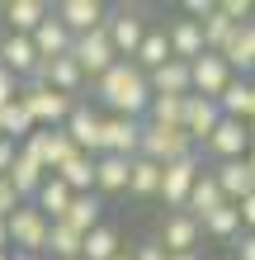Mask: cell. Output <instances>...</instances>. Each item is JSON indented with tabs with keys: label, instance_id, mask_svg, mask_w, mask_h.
Listing matches in <instances>:
<instances>
[{
	"label": "cell",
	"instance_id": "1",
	"mask_svg": "<svg viewBox=\"0 0 255 260\" xmlns=\"http://www.w3.org/2000/svg\"><path fill=\"white\" fill-rule=\"evenodd\" d=\"M95 95L118 118H147V109H152V81H147V71L137 62H114L95 81Z\"/></svg>",
	"mask_w": 255,
	"mask_h": 260
},
{
	"label": "cell",
	"instance_id": "2",
	"mask_svg": "<svg viewBox=\"0 0 255 260\" xmlns=\"http://www.w3.org/2000/svg\"><path fill=\"white\" fill-rule=\"evenodd\" d=\"M19 100H24L28 118H33V128H66L71 109H76V100L62 95V90H52L48 81H28V85H19Z\"/></svg>",
	"mask_w": 255,
	"mask_h": 260
},
{
	"label": "cell",
	"instance_id": "3",
	"mask_svg": "<svg viewBox=\"0 0 255 260\" xmlns=\"http://www.w3.org/2000/svg\"><path fill=\"white\" fill-rule=\"evenodd\" d=\"M10 246L19 251V255H48V232H52V222L43 218V213L33 204H19L10 213Z\"/></svg>",
	"mask_w": 255,
	"mask_h": 260
},
{
	"label": "cell",
	"instance_id": "4",
	"mask_svg": "<svg viewBox=\"0 0 255 260\" xmlns=\"http://www.w3.org/2000/svg\"><path fill=\"white\" fill-rule=\"evenodd\" d=\"M199 175H203L199 151H194V156H179V161H170V166H161V199H166L170 213H185L194 185H199Z\"/></svg>",
	"mask_w": 255,
	"mask_h": 260
},
{
	"label": "cell",
	"instance_id": "5",
	"mask_svg": "<svg viewBox=\"0 0 255 260\" xmlns=\"http://www.w3.org/2000/svg\"><path fill=\"white\" fill-rule=\"evenodd\" d=\"M194 151H199V147L189 142V133H185V128L142 123V151H137V156L156 161V166H170V161H179V156H194Z\"/></svg>",
	"mask_w": 255,
	"mask_h": 260
},
{
	"label": "cell",
	"instance_id": "6",
	"mask_svg": "<svg viewBox=\"0 0 255 260\" xmlns=\"http://www.w3.org/2000/svg\"><path fill=\"white\" fill-rule=\"evenodd\" d=\"M147 28H152V24H147L137 10H128V5L109 10V19H104V34H109L114 52H118V62H132V57H137L142 38H147Z\"/></svg>",
	"mask_w": 255,
	"mask_h": 260
},
{
	"label": "cell",
	"instance_id": "7",
	"mask_svg": "<svg viewBox=\"0 0 255 260\" xmlns=\"http://www.w3.org/2000/svg\"><path fill=\"white\" fill-rule=\"evenodd\" d=\"M66 137L76 142L81 156H99L104 151V114L90 109L85 100H76V109H71V118H66Z\"/></svg>",
	"mask_w": 255,
	"mask_h": 260
},
{
	"label": "cell",
	"instance_id": "8",
	"mask_svg": "<svg viewBox=\"0 0 255 260\" xmlns=\"http://www.w3.org/2000/svg\"><path fill=\"white\" fill-rule=\"evenodd\" d=\"M71 57H76V67L85 71V81H99V76L118 62V52H114V43H109V34H104V28H95V34H81L76 48H71Z\"/></svg>",
	"mask_w": 255,
	"mask_h": 260
},
{
	"label": "cell",
	"instance_id": "9",
	"mask_svg": "<svg viewBox=\"0 0 255 260\" xmlns=\"http://www.w3.org/2000/svg\"><path fill=\"white\" fill-rule=\"evenodd\" d=\"M137 151H142V118L104 114V151H99V156H123V161H132Z\"/></svg>",
	"mask_w": 255,
	"mask_h": 260
},
{
	"label": "cell",
	"instance_id": "10",
	"mask_svg": "<svg viewBox=\"0 0 255 260\" xmlns=\"http://www.w3.org/2000/svg\"><path fill=\"white\" fill-rule=\"evenodd\" d=\"M189 81H194V95H203V100H217L222 90L232 85V67H227V57H217V52H203L199 62H189Z\"/></svg>",
	"mask_w": 255,
	"mask_h": 260
},
{
	"label": "cell",
	"instance_id": "11",
	"mask_svg": "<svg viewBox=\"0 0 255 260\" xmlns=\"http://www.w3.org/2000/svg\"><path fill=\"white\" fill-rule=\"evenodd\" d=\"M24 147H33V151H38V161H43V171H48V175H57L71 156H76V142L66 137V128H38Z\"/></svg>",
	"mask_w": 255,
	"mask_h": 260
},
{
	"label": "cell",
	"instance_id": "12",
	"mask_svg": "<svg viewBox=\"0 0 255 260\" xmlns=\"http://www.w3.org/2000/svg\"><path fill=\"white\" fill-rule=\"evenodd\" d=\"M222 123V104L217 100H203V95H189L185 100V133L194 147H208V137L217 133Z\"/></svg>",
	"mask_w": 255,
	"mask_h": 260
},
{
	"label": "cell",
	"instance_id": "13",
	"mask_svg": "<svg viewBox=\"0 0 255 260\" xmlns=\"http://www.w3.org/2000/svg\"><path fill=\"white\" fill-rule=\"evenodd\" d=\"M0 67L5 71H14V81H33L38 76V67H43V57H38V48H33V38H24V34H10L5 43H0Z\"/></svg>",
	"mask_w": 255,
	"mask_h": 260
},
{
	"label": "cell",
	"instance_id": "14",
	"mask_svg": "<svg viewBox=\"0 0 255 260\" xmlns=\"http://www.w3.org/2000/svg\"><path fill=\"white\" fill-rule=\"evenodd\" d=\"M199 232H203L199 218H189V213H166L156 241L166 246V255H185V251H199Z\"/></svg>",
	"mask_w": 255,
	"mask_h": 260
},
{
	"label": "cell",
	"instance_id": "15",
	"mask_svg": "<svg viewBox=\"0 0 255 260\" xmlns=\"http://www.w3.org/2000/svg\"><path fill=\"white\" fill-rule=\"evenodd\" d=\"M33 48H38V57L43 62H57V57H71V48H76V34L57 19V10L43 19L38 28H33Z\"/></svg>",
	"mask_w": 255,
	"mask_h": 260
},
{
	"label": "cell",
	"instance_id": "16",
	"mask_svg": "<svg viewBox=\"0 0 255 260\" xmlns=\"http://www.w3.org/2000/svg\"><path fill=\"white\" fill-rule=\"evenodd\" d=\"M203 151H213L217 166H222V161H241L246 151H250V128H246V123H236V118H222L217 133L208 137V147H203Z\"/></svg>",
	"mask_w": 255,
	"mask_h": 260
},
{
	"label": "cell",
	"instance_id": "17",
	"mask_svg": "<svg viewBox=\"0 0 255 260\" xmlns=\"http://www.w3.org/2000/svg\"><path fill=\"white\" fill-rule=\"evenodd\" d=\"M43 180H48V171H43L38 151L19 142V156H14V166H10V185L19 189V199H24V204H33V194L43 189Z\"/></svg>",
	"mask_w": 255,
	"mask_h": 260
},
{
	"label": "cell",
	"instance_id": "18",
	"mask_svg": "<svg viewBox=\"0 0 255 260\" xmlns=\"http://www.w3.org/2000/svg\"><path fill=\"white\" fill-rule=\"evenodd\" d=\"M213 180H217V189H222L227 204H241V199L255 194V171H250L246 156H241V161H222L217 171H213Z\"/></svg>",
	"mask_w": 255,
	"mask_h": 260
},
{
	"label": "cell",
	"instance_id": "19",
	"mask_svg": "<svg viewBox=\"0 0 255 260\" xmlns=\"http://www.w3.org/2000/svg\"><path fill=\"white\" fill-rule=\"evenodd\" d=\"M57 19H62L71 34H95V28H104V19H109V10L99 5V0H62L57 5Z\"/></svg>",
	"mask_w": 255,
	"mask_h": 260
},
{
	"label": "cell",
	"instance_id": "20",
	"mask_svg": "<svg viewBox=\"0 0 255 260\" xmlns=\"http://www.w3.org/2000/svg\"><path fill=\"white\" fill-rule=\"evenodd\" d=\"M222 118H236V123H250L255 118V76H232V85L217 95Z\"/></svg>",
	"mask_w": 255,
	"mask_h": 260
},
{
	"label": "cell",
	"instance_id": "21",
	"mask_svg": "<svg viewBox=\"0 0 255 260\" xmlns=\"http://www.w3.org/2000/svg\"><path fill=\"white\" fill-rule=\"evenodd\" d=\"M166 34H170V57L175 62H199L208 52L203 48V24H194V19H170Z\"/></svg>",
	"mask_w": 255,
	"mask_h": 260
},
{
	"label": "cell",
	"instance_id": "22",
	"mask_svg": "<svg viewBox=\"0 0 255 260\" xmlns=\"http://www.w3.org/2000/svg\"><path fill=\"white\" fill-rule=\"evenodd\" d=\"M33 81H48L52 90H62V95L76 100V90L85 85V71L76 67V57H57V62H43V67H38Z\"/></svg>",
	"mask_w": 255,
	"mask_h": 260
},
{
	"label": "cell",
	"instance_id": "23",
	"mask_svg": "<svg viewBox=\"0 0 255 260\" xmlns=\"http://www.w3.org/2000/svg\"><path fill=\"white\" fill-rule=\"evenodd\" d=\"M132 161H123V156H95V194H128Z\"/></svg>",
	"mask_w": 255,
	"mask_h": 260
},
{
	"label": "cell",
	"instance_id": "24",
	"mask_svg": "<svg viewBox=\"0 0 255 260\" xmlns=\"http://www.w3.org/2000/svg\"><path fill=\"white\" fill-rule=\"evenodd\" d=\"M132 62H137L147 76L161 71V67L170 62V34H166V24H152V28H147V38H142V48H137Z\"/></svg>",
	"mask_w": 255,
	"mask_h": 260
},
{
	"label": "cell",
	"instance_id": "25",
	"mask_svg": "<svg viewBox=\"0 0 255 260\" xmlns=\"http://www.w3.org/2000/svg\"><path fill=\"white\" fill-rule=\"evenodd\" d=\"M71 199H76V194H71L57 175H48V180H43V189L33 194V208H38L48 222H62V218H66V208H71Z\"/></svg>",
	"mask_w": 255,
	"mask_h": 260
},
{
	"label": "cell",
	"instance_id": "26",
	"mask_svg": "<svg viewBox=\"0 0 255 260\" xmlns=\"http://www.w3.org/2000/svg\"><path fill=\"white\" fill-rule=\"evenodd\" d=\"M222 204H227V199H222L213 171H203V175H199V185H194V194H189V204H185V213H189V218H199V222H208Z\"/></svg>",
	"mask_w": 255,
	"mask_h": 260
},
{
	"label": "cell",
	"instance_id": "27",
	"mask_svg": "<svg viewBox=\"0 0 255 260\" xmlns=\"http://www.w3.org/2000/svg\"><path fill=\"white\" fill-rule=\"evenodd\" d=\"M52 14V5H43V0H10L5 5V19H10V34H24L33 38V28Z\"/></svg>",
	"mask_w": 255,
	"mask_h": 260
},
{
	"label": "cell",
	"instance_id": "28",
	"mask_svg": "<svg viewBox=\"0 0 255 260\" xmlns=\"http://www.w3.org/2000/svg\"><path fill=\"white\" fill-rule=\"evenodd\" d=\"M222 57H227L232 76H250L255 71V19L236 28V38L227 43V52H222Z\"/></svg>",
	"mask_w": 255,
	"mask_h": 260
},
{
	"label": "cell",
	"instance_id": "29",
	"mask_svg": "<svg viewBox=\"0 0 255 260\" xmlns=\"http://www.w3.org/2000/svg\"><path fill=\"white\" fill-rule=\"evenodd\" d=\"M152 81V95H194V81H189V62H170L161 67V71H152L147 76Z\"/></svg>",
	"mask_w": 255,
	"mask_h": 260
},
{
	"label": "cell",
	"instance_id": "30",
	"mask_svg": "<svg viewBox=\"0 0 255 260\" xmlns=\"http://www.w3.org/2000/svg\"><path fill=\"white\" fill-rule=\"evenodd\" d=\"M123 255V237H118V227L99 222L95 232H85V246H81V260H114Z\"/></svg>",
	"mask_w": 255,
	"mask_h": 260
},
{
	"label": "cell",
	"instance_id": "31",
	"mask_svg": "<svg viewBox=\"0 0 255 260\" xmlns=\"http://www.w3.org/2000/svg\"><path fill=\"white\" fill-rule=\"evenodd\" d=\"M38 128H33V118H28V109H24V100L14 95L10 104H0V137H10V142H28Z\"/></svg>",
	"mask_w": 255,
	"mask_h": 260
},
{
	"label": "cell",
	"instance_id": "32",
	"mask_svg": "<svg viewBox=\"0 0 255 260\" xmlns=\"http://www.w3.org/2000/svg\"><path fill=\"white\" fill-rule=\"evenodd\" d=\"M57 180H62L71 194H95V156H81L76 151V156L57 171Z\"/></svg>",
	"mask_w": 255,
	"mask_h": 260
},
{
	"label": "cell",
	"instance_id": "33",
	"mask_svg": "<svg viewBox=\"0 0 255 260\" xmlns=\"http://www.w3.org/2000/svg\"><path fill=\"white\" fill-rule=\"evenodd\" d=\"M99 213H104V204H99V194H76L71 199V208H66V227H76V232L85 237V232H95L99 227Z\"/></svg>",
	"mask_w": 255,
	"mask_h": 260
},
{
	"label": "cell",
	"instance_id": "34",
	"mask_svg": "<svg viewBox=\"0 0 255 260\" xmlns=\"http://www.w3.org/2000/svg\"><path fill=\"white\" fill-rule=\"evenodd\" d=\"M128 194H137V199H161V166L147 161V156H137V161H132V175H128Z\"/></svg>",
	"mask_w": 255,
	"mask_h": 260
},
{
	"label": "cell",
	"instance_id": "35",
	"mask_svg": "<svg viewBox=\"0 0 255 260\" xmlns=\"http://www.w3.org/2000/svg\"><path fill=\"white\" fill-rule=\"evenodd\" d=\"M185 100H189V95H152L147 123H161V128H185Z\"/></svg>",
	"mask_w": 255,
	"mask_h": 260
},
{
	"label": "cell",
	"instance_id": "36",
	"mask_svg": "<svg viewBox=\"0 0 255 260\" xmlns=\"http://www.w3.org/2000/svg\"><path fill=\"white\" fill-rule=\"evenodd\" d=\"M81 246H85V237L76 232V227L52 222V232H48V255L52 260H81Z\"/></svg>",
	"mask_w": 255,
	"mask_h": 260
},
{
	"label": "cell",
	"instance_id": "37",
	"mask_svg": "<svg viewBox=\"0 0 255 260\" xmlns=\"http://www.w3.org/2000/svg\"><path fill=\"white\" fill-rule=\"evenodd\" d=\"M236 28H241V24H232L222 10H217V14H208V19H203V48L222 57V52H227V43L236 38Z\"/></svg>",
	"mask_w": 255,
	"mask_h": 260
},
{
	"label": "cell",
	"instance_id": "38",
	"mask_svg": "<svg viewBox=\"0 0 255 260\" xmlns=\"http://www.w3.org/2000/svg\"><path fill=\"white\" fill-rule=\"evenodd\" d=\"M203 232L208 237H222V241H236V237H241V208H236V204H222L213 218L203 222Z\"/></svg>",
	"mask_w": 255,
	"mask_h": 260
},
{
	"label": "cell",
	"instance_id": "39",
	"mask_svg": "<svg viewBox=\"0 0 255 260\" xmlns=\"http://www.w3.org/2000/svg\"><path fill=\"white\" fill-rule=\"evenodd\" d=\"M24 199H19V189L10 185V175H0V222H10V213L19 208Z\"/></svg>",
	"mask_w": 255,
	"mask_h": 260
},
{
	"label": "cell",
	"instance_id": "40",
	"mask_svg": "<svg viewBox=\"0 0 255 260\" xmlns=\"http://www.w3.org/2000/svg\"><path fill=\"white\" fill-rule=\"evenodd\" d=\"M217 10L227 14L232 24H250V19H255V5H250V0H222Z\"/></svg>",
	"mask_w": 255,
	"mask_h": 260
},
{
	"label": "cell",
	"instance_id": "41",
	"mask_svg": "<svg viewBox=\"0 0 255 260\" xmlns=\"http://www.w3.org/2000/svg\"><path fill=\"white\" fill-rule=\"evenodd\" d=\"M132 260H170L161 241H142V246H132Z\"/></svg>",
	"mask_w": 255,
	"mask_h": 260
},
{
	"label": "cell",
	"instance_id": "42",
	"mask_svg": "<svg viewBox=\"0 0 255 260\" xmlns=\"http://www.w3.org/2000/svg\"><path fill=\"white\" fill-rule=\"evenodd\" d=\"M14 156H19V142H10V137H0V175H10Z\"/></svg>",
	"mask_w": 255,
	"mask_h": 260
},
{
	"label": "cell",
	"instance_id": "43",
	"mask_svg": "<svg viewBox=\"0 0 255 260\" xmlns=\"http://www.w3.org/2000/svg\"><path fill=\"white\" fill-rule=\"evenodd\" d=\"M14 95H19V81H14V71L0 67V104H10Z\"/></svg>",
	"mask_w": 255,
	"mask_h": 260
},
{
	"label": "cell",
	"instance_id": "44",
	"mask_svg": "<svg viewBox=\"0 0 255 260\" xmlns=\"http://www.w3.org/2000/svg\"><path fill=\"white\" fill-rule=\"evenodd\" d=\"M232 246H236V260H255V232H241Z\"/></svg>",
	"mask_w": 255,
	"mask_h": 260
},
{
	"label": "cell",
	"instance_id": "45",
	"mask_svg": "<svg viewBox=\"0 0 255 260\" xmlns=\"http://www.w3.org/2000/svg\"><path fill=\"white\" fill-rule=\"evenodd\" d=\"M236 208H241V232H255V194H250V199H241Z\"/></svg>",
	"mask_w": 255,
	"mask_h": 260
},
{
	"label": "cell",
	"instance_id": "46",
	"mask_svg": "<svg viewBox=\"0 0 255 260\" xmlns=\"http://www.w3.org/2000/svg\"><path fill=\"white\" fill-rule=\"evenodd\" d=\"M0 251H10V227L0 222Z\"/></svg>",
	"mask_w": 255,
	"mask_h": 260
},
{
	"label": "cell",
	"instance_id": "47",
	"mask_svg": "<svg viewBox=\"0 0 255 260\" xmlns=\"http://www.w3.org/2000/svg\"><path fill=\"white\" fill-rule=\"evenodd\" d=\"M170 260H203L199 251H185V255H170Z\"/></svg>",
	"mask_w": 255,
	"mask_h": 260
},
{
	"label": "cell",
	"instance_id": "48",
	"mask_svg": "<svg viewBox=\"0 0 255 260\" xmlns=\"http://www.w3.org/2000/svg\"><path fill=\"white\" fill-rule=\"evenodd\" d=\"M10 260H43V255H19V251H14V255H10Z\"/></svg>",
	"mask_w": 255,
	"mask_h": 260
},
{
	"label": "cell",
	"instance_id": "49",
	"mask_svg": "<svg viewBox=\"0 0 255 260\" xmlns=\"http://www.w3.org/2000/svg\"><path fill=\"white\" fill-rule=\"evenodd\" d=\"M246 128H250V142H255V118H250V123H246Z\"/></svg>",
	"mask_w": 255,
	"mask_h": 260
},
{
	"label": "cell",
	"instance_id": "50",
	"mask_svg": "<svg viewBox=\"0 0 255 260\" xmlns=\"http://www.w3.org/2000/svg\"><path fill=\"white\" fill-rule=\"evenodd\" d=\"M114 260H132V255H128V251H123V255H114Z\"/></svg>",
	"mask_w": 255,
	"mask_h": 260
}]
</instances>
